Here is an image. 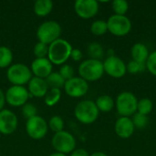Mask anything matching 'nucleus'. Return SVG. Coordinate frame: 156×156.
<instances>
[{
    "label": "nucleus",
    "instance_id": "f257e3e1",
    "mask_svg": "<svg viewBox=\"0 0 156 156\" xmlns=\"http://www.w3.org/2000/svg\"><path fill=\"white\" fill-rule=\"evenodd\" d=\"M72 46L69 41L63 38H58L48 45V58L55 65H63L70 58Z\"/></svg>",
    "mask_w": 156,
    "mask_h": 156
},
{
    "label": "nucleus",
    "instance_id": "f03ea898",
    "mask_svg": "<svg viewBox=\"0 0 156 156\" xmlns=\"http://www.w3.org/2000/svg\"><path fill=\"white\" fill-rule=\"evenodd\" d=\"M78 72L80 77L87 82L97 81L104 74L103 62L92 58L85 59L79 66Z\"/></svg>",
    "mask_w": 156,
    "mask_h": 156
},
{
    "label": "nucleus",
    "instance_id": "7ed1b4c3",
    "mask_svg": "<svg viewBox=\"0 0 156 156\" xmlns=\"http://www.w3.org/2000/svg\"><path fill=\"white\" fill-rule=\"evenodd\" d=\"M138 99L131 91H122L115 100V108L121 117H132L137 112Z\"/></svg>",
    "mask_w": 156,
    "mask_h": 156
},
{
    "label": "nucleus",
    "instance_id": "20e7f679",
    "mask_svg": "<svg viewBox=\"0 0 156 156\" xmlns=\"http://www.w3.org/2000/svg\"><path fill=\"white\" fill-rule=\"evenodd\" d=\"M100 112L95 104V101L84 100L79 102L74 110L76 119L83 124H91L99 118Z\"/></svg>",
    "mask_w": 156,
    "mask_h": 156
},
{
    "label": "nucleus",
    "instance_id": "39448f33",
    "mask_svg": "<svg viewBox=\"0 0 156 156\" xmlns=\"http://www.w3.org/2000/svg\"><path fill=\"white\" fill-rule=\"evenodd\" d=\"M61 27L54 20H48L43 22L37 30V37L39 42L46 45H50L52 42L60 38Z\"/></svg>",
    "mask_w": 156,
    "mask_h": 156
},
{
    "label": "nucleus",
    "instance_id": "423d86ee",
    "mask_svg": "<svg viewBox=\"0 0 156 156\" xmlns=\"http://www.w3.org/2000/svg\"><path fill=\"white\" fill-rule=\"evenodd\" d=\"M6 78L13 85L23 86L27 84L32 79V72L27 65L22 63H16L8 67L6 71Z\"/></svg>",
    "mask_w": 156,
    "mask_h": 156
},
{
    "label": "nucleus",
    "instance_id": "0eeeda50",
    "mask_svg": "<svg viewBox=\"0 0 156 156\" xmlns=\"http://www.w3.org/2000/svg\"><path fill=\"white\" fill-rule=\"evenodd\" d=\"M108 31L115 37H124L128 35L133 27L131 19L127 16L112 15L107 20Z\"/></svg>",
    "mask_w": 156,
    "mask_h": 156
},
{
    "label": "nucleus",
    "instance_id": "6e6552de",
    "mask_svg": "<svg viewBox=\"0 0 156 156\" xmlns=\"http://www.w3.org/2000/svg\"><path fill=\"white\" fill-rule=\"evenodd\" d=\"M51 144L57 153L64 154H71L76 148V139L70 133L63 130L54 134Z\"/></svg>",
    "mask_w": 156,
    "mask_h": 156
},
{
    "label": "nucleus",
    "instance_id": "1a4fd4ad",
    "mask_svg": "<svg viewBox=\"0 0 156 156\" xmlns=\"http://www.w3.org/2000/svg\"><path fill=\"white\" fill-rule=\"evenodd\" d=\"M103 69L104 73L114 79H121L127 73V66L125 62L115 55L107 57L104 59Z\"/></svg>",
    "mask_w": 156,
    "mask_h": 156
},
{
    "label": "nucleus",
    "instance_id": "9d476101",
    "mask_svg": "<svg viewBox=\"0 0 156 156\" xmlns=\"http://www.w3.org/2000/svg\"><path fill=\"white\" fill-rule=\"evenodd\" d=\"M48 126L47 122L40 116H35L27 120L26 132L27 135L34 140H40L48 133Z\"/></svg>",
    "mask_w": 156,
    "mask_h": 156
},
{
    "label": "nucleus",
    "instance_id": "9b49d317",
    "mask_svg": "<svg viewBox=\"0 0 156 156\" xmlns=\"http://www.w3.org/2000/svg\"><path fill=\"white\" fill-rule=\"evenodd\" d=\"M5 102L13 107H22L27 102L30 96L28 90L24 86H11L5 93Z\"/></svg>",
    "mask_w": 156,
    "mask_h": 156
},
{
    "label": "nucleus",
    "instance_id": "f8f14e48",
    "mask_svg": "<svg viewBox=\"0 0 156 156\" xmlns=\"http://www.w3.org/2000/svg\"><path fill=\"white\" fill-rule=\"evenodd\" d=\"M65 92L71 98H80L87 94L89 90V83L80 77H73L66 80L64 85Z\"/></svg>",
    "mask_w": 156,
    "mask_h": 156
},
{
    "label": "nucleus",
    "instance_id": "ddd939ff",
    "mask_svg": "<svg viewBox=\"0 0 156 156\" xmlns=\"http://www.w3.org/2000/svg\"><path fill=\"white\" fill-rule=\"evenodd\" d=\"M99 3L96 0H77L74 4L76 14L83 19L94 17L99 12Z\"/></svg>",
    "mask_w": 156,
    "mask_h": 156
},
{
    "label": "nucleus",
    "instance_id": "4468645a",
    "mask_svg": "<svg viewBox=\"0 0 156 156\" xmlns=\"http://www.w3.org/2000/svg\"><path fill=\"white\" fill-rule=\"evenodd\" d=\"M18 120L16 115L9 111L3 109L0 111V133L10 135L14 133L17 128Z\"/></svg>",
    "mask_w": 156,
    "mask_h": 156
},
{
    "label": "nucleus",
    "instance_id": "2eb2a0df",
    "mask_svg": "<svg viewBox=\"0 0 156 156\" xmlns=\"http://www.w3.org/2000/svg\"><path fill=\"white\" fill-rule=\"evenodd\" d=\"M114 131L118 137L125 140L133 135L135 127L130 117H119L115 122Z\"/></svg>",
    "mask_w": 156,
    "mask_h": 156
},
{
    "label": "nucleus",
    "instance_id": "dca6fc26",
    "mask_svg": "<svg viewBox=\"0 0 156 156\" xmlns=\"http://www.w3.org/2000/svg\"><path fill=\"white\" fill-rule=\"evenodd\" d=\"M52 63L48 58H35L31 63L30 70L37 78L46 79L52 72Z\"/></svg>",
    "mask_w": 156,
    "mask_h": 156
},
{
    "label": "nucleus",
    "instance_id": "f3484780",
    "mask_svg": "<svg viewBox=\"0 0 156 156\" xmlns=\"http://www.w3.org/2000/svg\"><path fill=\"white\" fill-rule=\"evenodd\" d=\"M27 90L29 94L36 98H43L48 90V86L44 79L32 77L27 83Z\"/></svg>",
    "mask_w": 156,
    "mask_h": 156
},
{
    "label": "nucleus",
    "instance_id": "a211bd4d",
    "mask_svg": "<svg viewBox=\"0 0 156 156\" xmlns=\"http://www.w3.org/2000/svg\"><path fill=\"white\" fill-rule=\"evenodd\" d=\"M149 55H150V51L147 46L141 42H137L133 44L131 48V56L133 60L145 64Z\"/></svg>",
    "mask_w": 156,
    "mask_h": 156
},
{
    "label": "nucleus",
    "instance_id": "6ab92c4d",
    "mask_svg": "<svg viewBox=\"0 0 156 156\" xmlns=\"http://www.w3.org/2000/svg\"><path fill=\"white\" fill-rule=\"evenodd\" d=\"M95 104H96L99 112H110L115 107V101L113 100V98L112 96H110L108 94H103L97 98Z\"/></svg>",
    "mask_w": 156,
    "mask_h": 156
},
{
    "label": "nucleus",
    "instance_id": "aec40b11",
    "mask_svg": "<svg viewBox=\"0 0 156 156\" xmlns=\"http://www.w3.org/2000/svg\"><path fill=\"white\" fill-rule=\"evenodd\" d=\"M53 8V2L51 0H37L34 3V12L38 16H48Z\"/></svg>",
    "mask_w": 156,
    "mask_h": 156
},
{
    "label": "nucleus",
    "instance_id": "412c9836",
    "mask_svg": "<svg viewBox=\"0 0 156 156\" xmlns=\"http://www.w3.org/2000/svg\"><path fill=\"white\" fill-rule=\"evenodd\" d=\"M48 88L50 89H61L64 88L66 80L61 77L58 72H51L46 79H45Z\"/></svg>",
    "mask_w": 156,
    "mask_h": 156
},
{
    "label": "nucleus",
    "instance_id": "4be33fe9",
    "mask_svg": "<svg viewBox=\"0 0 156 156\" xmlns=\"http://www.w3.org/2000/svg\"><path fill=\"white\" fill-rule=\"evenodd\" d=\"M87 53L90 58L101 60L104 56V48L99 42H91L87 48Z\"/></svg>",
    "mask_w": 156,
    "mask_h": 156
},
{
    "label": "nucleus",
    "instance_id": "5701e85b",
    "mask_svg": "<svg viewBox=\"0 0 156 156\" xmlns=\"http://www.w3.org/2000/svg\"><path fill=\"white\" fill-rule=\"evenodd\" d=\"M13 60V53L11 49L5 46H0V68H7L11 66Z\"/></svg>",
    "mask_w": 156,
    "mask_h": 156
},
{
    "label": "nucleus",
    "instance_id": "b1692460",
    "mask_svg": "<svg viewBox=\"0 0 156 156\" xmlns=\"http://www.w3.org/2000/svg\"><path fill=\"white\" fill-rule=\"evenodd\" d=\"M61 98V90L59 89H50L48 90L44 97V101L46 105L52 107L56 105Z\"/></svg>",
    "mask_w": 156,
    "mask_h": 156
},
{
    "label": "nucleus",
    "instance_id": "393cba45",
    "mask_svg": "<svg viewBox=\"0 0 156 156\" xmlns=\"http://www.w3.org/2000/svg\"><path fill=\"white\" fill-rule=\"evenodd\" d=\"M154 109V103L152 100L149 98H143L141 100H138L137 104V112L148 116Z\"/></svg>",
    "mask_w": 156,
    "mask_h": 156
},
{
    "label": "nucleus",
    "instance_id": "a878e982",
    "mask_svg": "<svg viewBox=\"0 0 156 156\" xmlns=\"http://www.w3.org/2000/svg\"><path fill=\"white\" fill-rule=\"evenodd\" d=\"M90 32L95 36H102L108 32L107 21L102 19L95 20L90 26Z\"/></svg>",
    "mask_w": 156,
    "mask_h": 156
},
{
    "label": "nucleus",
    "instance_id": "bb28decb",
    "mask_svg": "<svg viewBox=\"0 0 156 156\" xmlns=\"http://www.w3.org/2000/svg\"><path fill=\"white\" fill-rule=\"evenodd\" d=\"M112 8L114 15L126 16V13L129 10V4L125 0H114L112 3Z\"/></svg>",
    "mask_w": 156,
    "mask_h": 156
},
{
    "label": "nucleus",
    "instance_id": "cd10ccee",
    "mask_svg": "<svg viewBox=\"0 0 156 156\" xmlns=\"http://www.w3.org/2000/svg\"><path fill=\"white\" fill-rule=\"evenodd\" d=\"M48 126L52 132L57 133H59V132L63 131V129H64V121L62 120V118L60 116L54 115L48 121Z\"/></svg>",
    "mask_w": 156,
    "mask_h": 156
},
{
    "label": "nucleus",
    "instance_id": "c85d7f7f",
    "mask_svg": "<svg viewBox=\"0 0 156 156\" xmlns=\"http://www.w3.org/2000/svg\"><path fill=\"white\" fill-rule=\"evenodd\" d=\"M133 125L135 128L138 129H144L145 127H147V125L149 124V118L146 115L141 114L139 112H136L135 114H133L131 117Z\"/></svg>",
    "mask_w": 156,
    "mask_h": 156
},
{
    "label": "nucleus",
    "instance_id": "c756f323",
    "mask_svg": "<svg viewBox=\"0 0 156 156\" xmlns=\"http://www.w3.org/2000/svg\"><path fill=\"white\" fill-rule=\"evenodd\" d=\"M126 66H127V72L132 75L142 73L146 69V66L144 63H141L133 59L128 64H126Z\"/></svg>",
    "mask_w": 156,
    "mask_h": 156
},
{
    "label": "nucleus",
    "instance_id": "7c9ffc66",
    "mask_svg": "<svg viewBox=\"0 0 156 156\" xmlns=\"http://www.w3.org/2000/svg\"><path fill=\"white\" fill-rule=\"evenodd\" d=\"M34 55L36 58H43L48 57V45H46L42 42H37L34 46L33 49Z\"/></svg>",
    "mask_w": 156,
    "mask_h": 156
},
{
    "label": "nucleus",
    "instance_id": "2f4dec72",
    "mask_svg": "<svg viewBox=\"0 0 156 156\" xmlns=\"http://www.w3.org/2000/svg\"><path fill=\"white\" fill-rule=\"evenodd\" d=\"M146 69L153 75L156 77V50L150 53L147 61L145 63Z\"/></svg>",
    "mask_w": 156,
    "mask_h": 156
},
{
    "label": "nucleus",
    "instance_id": "473e14b6",
    "mask_svg": "<svg viewBox=\"0 0 156 156\" xmlns=\"http://www.w3.org/2000/svg\"><path fill=\"white\" fill-rule=\"evenodd\" d=\"M37 107L35 105H33L32 103H26L22 106V114L24 115V117L28 120L30 118H33L35 116H37Z\"/></svg>",
    "mask_w": 156,
    "mask_h": 156
},
{
    "label": "nucleus",
    "instance_id": "72a5a7b5",
    "mask_svg": "<svg viewBox=\"0 0 156 156\" xmlns=\"http://www.w3.org/2000/svg\"><path fill=\"white\" fill-rule=\"evenodd\" d=\"M58 73L61 75V77L65 80H70L71 78L74 77V69L73 68L69 65V64H63L61 66V68L59 69V71Z\"/></svg>",
    "mask_w": 156,
    "mask_h": 156
},
{
    "label": "nucleus",
    "instance_id": "f704fd0d",
    "mask_svg": "<svg viewBox=\"0 0 156 156\" xmlns=\"http://www.w3.org/2000/svg\"><path fill=\"white\" fill-rule=\"evenodd\" d=\"M83 57V54L81 52L80 49L79 48H72V51L70 53V58L74 60V61H80L81 60Z\"/></svg>",
    "mask_w": 156,
    "mask_h": 156
},
{
    "label": "nucleus",
    "instance_id": "c9c22d12",
    "mask_svg": "<svg viewBox=\"0 0 156 156\" xmlns=\"http://www.w3.org/2000/svg\"><path fill=\"white\" fill-rule=\"evenodd\" d=\"M70 156H90V154L87 150L83 148H80V149H75L70 154Z\"/></svg>",
    "mask_w": 156,
    "mask_h": 156
},
{
    "label": "nucleus",
    "instance_id": "e433bc0d",
    "mask_svg": "<svg viewBox=\"0 0 156 156\" xmlns=\"http://www.w3.org/2000/svg\"><path fill=\"white\" fill-rule=\"evenodd\" d=\"M5 103V93L2 91V90H0V111L3 110Z\"/></svg>",
    "mask_w": 156,
    "mask_h": 156
},
{
    "label": "nucleus",
    "instance_id": "4c0bfd02",
    "mask_svg": "<svg viewBox=\"0 0 156 156\" xmlns=\"http://www.w3.org/2000/svg\"><path fill=\"white\" fill-rule=\"evenodd\" d=\"M90 156H109L107 154L103 153V152H94L91 154H90Z\"/></svg>",
    "mask_w": 156,
    "mask_h": 156
},
{
    "label": "nucleus",
    "instance_id": "58836bf2",
    "mask_svg": "<svg viewBox=\"0 0 156 156\" xmlns=\"http://www.w3.org/2000/svg\"><path fill=\"white\" fill-rule=\"evenodd\" d=\"M49 156H67V154H60V153H54V154H51Z\"/></svg>",
    "mask_w": 156,
    "mask_h": 156
}]
</instances>
